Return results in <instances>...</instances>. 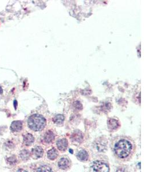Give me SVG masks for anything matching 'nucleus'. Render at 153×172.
Instances as JSON below:
<instances>
[{"label":"nucleus","instance_id":"f257e3e1","mask_svg":"<svg viewBox=\"0 0 153 172\" xmlns=\"http://www.w3.org/2000/svg\"><path fill=\"white\" fill-rule=\"evenodd\" d=\"M131 143L126 139L120 140L115 144L114 147L115 154L121 158L128 157L131 153Z\"/></svg>","mask_w":153,"mask_h":172},{"label":"nucleus","instance_id":"f03ea898","mask_svg":"<svg viewBox=\"0 0 153 172\" xmlns=\"http://www.w3.org/2000/svg\"><path fill=\"white\" fill-rule=\"evenodd\" d=\"M46 120L41 115L34 114L31 115L28 120L29 127L35 132L42 130L45 126Z\"/></svg>","mask_w":153,"mask_h":172},{"label":"nucleus","instance_id":"7ed1b4c3","mask_svg":"<svg viewBox=\"0 0 153 172\" xmlns=\"http://www.w3.org/2000/svg\"><path fill=\"white\" fill-rule=\"evenodd\" d=\"M92 170L94 172H109V167L106 163L100 161H95L92 166Z\"/></svg>","mask_w":153,"mask_h":172},{"label":"nucleus","instance_id":"20e7f679","mask_svg":"<svg viewBox=\"0 0 153 172\" xmlns=\"http://www.w3.org/2000/svg\"><path fill=\"white\" fill-rule=\"evenodd\" d=\"M108 142L106 139L104 138H100L96 140V147L99 151L102 152L106 150L107 148Z\"/></svg>","mask_w":153,"mask_h":172},{"label":"nucleus","instance_id":"39448f33","mask_svg":"<svg viewBox=\"0 0 153 172\" xmlns=\"http://www.w3.org/2000/svg\"><path fill=\"white\" fill-rule=\"evenodd\" d=\"M68 141L66 139H59L56 142V145L59 150L60 151H65L68 147Z\"/></svg>","mask_w":153,"mask_h":172},{"label":"nucleus","instance_id":"423d86ee","mask_svg":"<svg viewBox=\"0 0 153 172\" xmlns=\"http://www.w3.org/2000/svg\"><path fill=\"white\" fill-rule=\"evenodd\" d=\"M22 129H23V123L21 121H18L13 122L10 126L11 130L14 132H20L22 130Z\"/></svg>","mask_w":153,"mask_h":172},{"label":"nucleus","instance_id":"0eeeda50","mask_svg":"<svg viewBox=\"0 0 153 172\" xmlns=\"http://www.w3.org/2000/svg\"><path fill=\"white\" fill-rule=\"evenodd\" d=\"M43 154L44 150L40 146H37L32 150V154L36 159L41 158L43 156Z\"/></svg>","mask_w":153,"mask_h":172},{"label":"nucleus","instance_id":"6e6552de","mask_svg":"<svg viewBox=\"0 0 153 172\" xmlns=\"http://www.w3.org/2000/svg\"><path fill=\"white\" fill-rule=\"evenodd\" d=\"M71 138L74 142L81 143L83 140V136L81 132H80L79 130H76L72 134Z\"/></svg>","mask_w":153,"mask_h":172},{"label":"nucleus","instance_id":"1a4fd4ad","mask_svg":"<svg viewBox=\"0 0 153 172\" xmlns=\"http://www.w3.org/2000/svg\"><path fill=\"white\" fill-rule=\"evenodd\" d=\"M58 165L59 168L61 169L66 170L70 166V161L66 158H61L58 163Z\"/></svg>","mask_w":153,"mask_h":172},{"label":"nucleus","instance_id":"9d476101","mask_svg":"<svg viewBox=\"0 0 153 172\" xmlns=\"http://www.w3.org/2000/svg\"><path fill=\"white\" fill-rule=\"evenodd\" d=\"M35 141V138L31 134H27L24 137V143L26 146L31 145Z\"/></svg>","mask_w":153,"mask_h":172},{"label":"nucleus","instance_id":"9b49d317","mask_svg":"<svg viewBox=\"0 0 153 172\" xmlns=\"http://www.w3.org/2000/svg\"><path fill=\"white\" fill-rule=\"evenodd\" d=\"M58 156V151L55 149L53 148L50 149L47 152V157L51 160H55Z\"/></svg>","mask_w":153,"mask_h":172},{"label":"nucleus","instance_id":"f8f14e48","mask_svg":"<svg viewBox=\"0 0 153 172\" xmlns=\"http://www.w3.org/2000/svg\"><path fill=\"white\" fill-rule=\"evenodd\" d=\"M44 141L46 143H51L55 139V135L51 131L47 132L44 137Z\"/></svg>","mask_w":153,"mask_h":172},{"label":"nucleus","instance_id":"ddd939ff","mask_svg":"<svg viewBox=\"0 0 153 172\" xmlns=\"http://www.w3.org/2000/svg\"><path fill=\"white\" fill-rule=\"evenodd\" d=\"M77 157L81 161H87L88 158V154L85 150H81L78 153Z\"/></svg>","mask_w":153,"mask_h":172},{"label":"nucleus","instance_id":"4468645a","mask_svg":"<svg viewBox=\"0 0 153 172\" xmlns=\"http://www.w3.org/2000/svg\"><path fill=\"white\" fill-rule=\"evenodd\" d=\"M108 125L109 128L111 130L116 129L119 126L118 122L114 119H110L108 121Z\"/></svg>","mask_w":153,"mask_h":172},{"label":"nucleus","instance_id":"2eb2a0df","mask_svg":"<svg viewBox=\"0 0 153 172\" xmlns=\"http://www.w3.org/2000/svg\"><path fill=\"white\" fill-rule=\"evenodd\" d=\"M64 121V117L61 114H58V115H56L53 118L54 123L56 124H58V125L63 123Z\"/></svg>","mask_w":153,"mask_h":172},{"label":"nucleus","instance_id":"dca6fc26","mask_svg":"<svg viewBox=\"0 0 153 172\" xmlns=\"http://www.w3.org/2000/svg\"><path fill=\"white\" fill-rule=\"evenodd\" d=\"M20 157L24 160H28L30 157V153L29 151L27 150H23L20 152Z\"/></svg>","mask_w":153,"mask_h":172},{"label":"nucleus","instance_id":"f3484780","mask_svg":"<svg viewBox=\"0 0 153 172\" xmlns=\"http://www.w3.org/2000/svg\"><path fill=\"white\" fill-rule=\"evenodd\" d=\"M36 172H53L51 168L46 165L41 166L37 169Z\"/></svg>","mask_w":153,"mask_h":172},{"label":"nucleus","instance_id":"a211bd4d","mask_svg":"<svg viewBox=\"0 0 153 172\" xmlns=\"http://www.w3.org/2000/svg\"><path fill=\"white\" fill-rule=\"evenodd\" d=\"M74 107H75V108L77 110H81L82 108H83V106H82V104H81V103L79 101H76L75 103H74Z\"/></svg>","mask_w":153,"mask_h":172},{"label":"nucleus","instance_id":"6ab92c4d","mask_svg":"<svg viewBox=\"0 0 153 172\" xmlns=\"http://www.w3.org/2000/svg\"><path fill=\"white\" fill-rule=\"evenodd\" d=\"M8 161L9 162V163L10 164H15L16 162V158L15 157L12 156L8 158Z\"/></svg>","mask_w":153,"mask_h":172},{"label":"nucleus","instance_id":"aec40b11","mask_svg":"<svg viewBox=\"0 0 153 172\" xmlns=\"http://www.w3.org/2000/svg\"><path fill=\"white\" fill-rule=\"evenodd\" d=\"M27 172L26 171L24 170V169H20L18 170H17L16 172Z\"/></svg>","mask_w":153,"mask_h":172},{"label":"nucleus","instance_id":"412c9836","mask_svg":"<svg viewBox=\"0 0 153 172\" xmlns=\"http://www.w3.org/2000/svg\"><path fill=\"white\" fill-rule=\"evenodd\" d=\"M14 108H15V109H16V108H17V102L16 100H15V101H14Z\"/></svg>","mask_w":153,"mask_h":172}]
</instances>
